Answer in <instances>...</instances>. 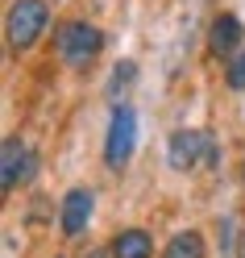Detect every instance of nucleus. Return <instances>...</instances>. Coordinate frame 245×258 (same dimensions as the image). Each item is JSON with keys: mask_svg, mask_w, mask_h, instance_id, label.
<instances>
[{"mask_svg": "<svg viewBox=\"0 0 245 258\" xmlns=\"http://www.w3.org/2000/svg\"><path fill=\"white\" fill-rule=\"evenodd\" d=\"M104 50V34L92 21H58L54 25V54L67 71H88Z\"/></svg>", "mask_w": 245, "mask_h": 258, "instance_id": "1", "label": "nucleus"}, {"mask_svg": "<svg viewBox=\"0 0 245 258\" xmlns=\"http://www.w3.org/2000/svg\"><path fill=\"white\" fill-rule=\"evenodd\" d=\"M46 29H50V5H46V0H13L9 17H5V34H9V50L13 54L34 50Z\"/></svg>", "mask_w": 245, "mask_h": 258, "instance_id": "2", "label": "nucleus"}, {"mask_svg": "<svg viewBox=\"0 0 245 258\" xmlns=\"http://www.w3.org/2000/svg\"><path fill=\"white\" fill-rule=\"evenodd\" d=\"M133 146H137V112L129 104H117L108 117V138H104V163L112 171H121L129 158H133Z\"/></svg>", "mask_w": 245, "mask_h": 258, "instance_id": "3", "label": "nucleus"}, {"mask_svg": "<svg viewBox=\"0 0 245 258\" xmlns=\"http://www.w3.org/2000/svg\"><path fill=\"white\" fill-rule=\"evenodd\" d=\"M216 158V142H212L208 129H179L167 146V163L175 171H195L200 163H212Z\"/></svg>", "mask_w": 245, "mask_h": 258, "instance_id": "4", "label": "nucleus"}, {"mask_svg": "<svg viewBox=\"0 0 245 258\" xmlns=\"http://www.w3.org/2000/svg\"><path fill=\"white\" fill-rule=\"evenodd\" d=\"M34 171H38V154L21 138H5V150H0V187L17 191L21 183L34 179Z\"/></svg>", "mask_w": 245, "mask_h": 258, "instance_id": "5", "label": "nucleus"}, {"mask_svg": "<svg viewBox=\"0 0 245 258\" xmlns=\"http://www.w3.org/2000/svg\"><path fill=\"white\" fill-rule=\"evenodd\" d=\"M96 213V191L92 187H71L62 196V233L67 237H79L88 229V221Z\"/></svg>", "mask_w": 245, "mask_h": 258, "instance_id": "6", "label": "nucleus"}, {"mask_svg": "<svg viewBox=\"0 0 245 258\" xmlns=\"http://www.w3.org/2000/svg\"><path fill=\"white\" fill-rule=\"evenodd\" d=\"M241 38H245V29L241 21L233 17V13H216L208 25V50L216 54V58H233L241 50Z\"/></svg>", "mask_w": 245, "mask_h": 258, "instance_id": "7", "label": "nucleus"}, {"mask_svg": "<svg viewBox=\"0 0 245 258\" xmlns=\"http://www.w3.org/2000/svg\"><path fill=\"white\" fill-rule=\"evenodd\" d=\"M154 254V237L145 229H121L112 237V258H150Z\"/></svg>", "mask_w": 245, "mask_h": 258, "instance_id": "8", "label": "nucleus"}, {"mask_svg": "<svg viewBox=\"0 0 245 258\" xmlns=\"http://www.w3.org/2000/svg\"><path fill=\"white\" fill-rule=\"evenodd\" d=\"M162 258H204V237L195 233V229L175 233L167 241V250H162Z\"/></svg>", "mask_w": 245, "mask_h": 258, "instance_id": "9", "label": "nucleus"}, {"mask_svg": "<svg viewBox=\"0 0 245 258\" xmlns=\"http://www.w3.org/2000/svg\"><path fill=\"white\" fill-rule=\"evenodd\" d=\"M224 84L233 92H245V50H237L233 58L224 62Z\"/></svg>", "mask_w": 245, "mask_h": 258, "instance_id": "10", "label": "nucleus"}, {"mask_svg": "<svg viewBox=\"0 0 245 258\" xmlns=\"http://www.w3.org/2000/svg\"><path fill=\"white\" fill-rule=\"evenodd\" d=\"M133 75H137V67H133V62H121V67L112 71V92H121L125 84H133Z\"/></svg>", "mask_w": 245, "mask_h": 258, "instance_id": "11", "label": "nucleus"}, {"mask_svg": "<svg viewBox=\"0 0 245 258\" xmlns=\"http://www.w3.org/2000/svg\"><path fill=\"white\" fill-rule=\"evenodd\" d=\"M233 258H245V225H241V237H237V254Z\"/></svg>", "mask_w": 245, "mask_h": 258, "instance_id": "12", "label": "nucleus"}, {"mask_svg": "<svg viewBox=\"0 0 245 258\" xmlns=\"http://www.w3.org/2000/svg\"><path fill=\"white\" fill-rule=\"evenodd\" d=\"M88 258H112V250H92Z\"/></svg>", "mask_w": 245, "mask_h": 258, "instance_id": "13", "label": "nucleus"}]
</instances>
